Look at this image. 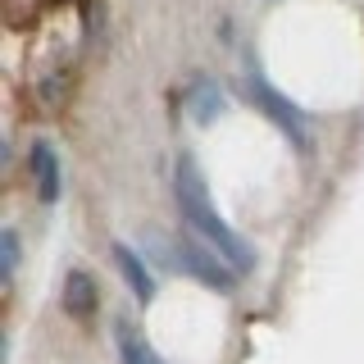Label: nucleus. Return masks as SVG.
Segmentation results:
<instances>
[{"instance_id": "obj_1", "label": "nucleus", "mask_w": 364, "mask_h": 364, "mask_svg": "<svg viewBox=\"0 0 364 364\" xmlns=\"http://www.w3.org/2000/svg\"><path fill=\"white\" fill-rule=\"evenodd\" d=\"M173 200H178L182 223H187L200 242H210L237 273L255 269V250H250L246 237H237L232 228L223 223V214L214 210L210 187H205V173H200V164L191 155H178V164H173Z\"/></svg>"}, {"instance_id": "obj_2", "label": "nucleus", "mask_w": 364, "mask_h": 364, "mask_svg": "<svg viewBox=\"0 0 364 364\" xmlns=\"http://www.w3.org/2000/svg\"><path fill=\"white\" fill-rule=\"evenodd\" d=\"M242 87H246L250 105L264 114V119H269L282 136H287V141H291L301 155H310V123H305V109H301V105H291V100L282 96V91L273 87V82H264L255 68L246 73V82H242Z\"/></svg>"}, {"instance_id": "obj_3", "label": "nucleus", "mask_w": 364, "mask_h": 364, "mask_svg": "<svg viewBox=\"0 0 364 364\" xmlns=\"http://www.w3.org/2000/svg\"><path fill=\"white\" fill-rule=\"evenodd\" d=\"M173 255H178V269L182 273H191L196 282H205V287H214V291H232L237 278H242V273L228 264L210 242H178Z\"/></svg>"}, {"instance_id": "obj_4", "label": "nucleus", "mask_w": 364, "mask_h": 364, "mask_svg": "<svg viewBox=\"0 0 364 364\" xmlns=\"http://www.w3.org/2000/svg\"><path fill=\"white\" fill-rule=\"evenodd\" d=\"M109 255H114V264H119L123 282H128V291H132L141 305H151V301H155V278H151V269H146V259L136 255L132 246H123V242H114Z\"/></svg>"}, {"instance_id": "obj_5", "label": "nucleus", "mask_w": 364, "mask_h": 364, "mask_svg": "<svg viewBox=\"0 0 364 364\" xmlns=\"http://www.w3.org/2000/svg\"><path fill=\"white\" fill-rule=\"evenodd\" d=\"M32 178H37V196H41L46 205L60 200L64 173H60V155H55L50 141H37V146H32Z\"/></svg>"}, {"instance_id": "obj_6", "label": "nucleus", "mask_w": 364, "mask_h": 364, "mask_svg": "<svg viewBox=\"0 0 364 364\" xmlns=\"http://www.w3.org/2000/svg\"><path fill=\"white\" fill-rule=\"evenodd\" d=\"M187 109H191V119L200 123V128H210L214 119L228 109V96H223V87L214 82V77H196V82L187 87Z\"/></svg>"}, {"instance_id": "obj_7", "label": "nucleus", "mask_w": 364, "mask_h": 364, "mask_svg": "<svg viewBox=\"0 0 364 364\" xmlns=\"http://www.w3.org/2000/svg\"><path fill=\"white\" fill-rule=\"evenodd\" d=\"M96 305H100V291H96V282H91V273L73 269L64 278V310L73 314V318H91V314H96Z\"/></svg>"}, {"instance_id": "obj_8", "label": "nucleus", "mask_w": 364, "mask_h": 364, "mask_svg": "<svg viewBox=\"0 0 364 364\" xmlns=\"http://www.w3.org/2000/svg\"><path fill=\"white\" fill-rule=\"evenodd\" d=\"M114 341H119V360L123 364H164V360H159V350L141 333H136L132 323H119V328H114Z\"/></svg>"}, {"instance_id": "obj_9", "label": "nucleus", "mask_w": 364, "mask_h": 364, "mask_svg": "<svg viewBox=\"0 0 364 364\" xmlns=\"http://www.w3.org/2000/svg\"><path fill=\"white\" fill-rule=\"evenodd\" d=\"M0 264H5V278H14V269H18V232L14 228L0 232Z\"/></svg>"}]
</instances>
